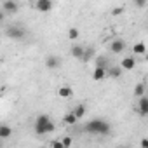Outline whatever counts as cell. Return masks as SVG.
I'll use <instances>...</instances> for the list:
<instances>
[{
  "label": "cell",
  "instance_id": "1",
  "mask_svg": "<svg viewBox=\"0 0 148 148\" xmlns=\"http://www.w3.org/2000/svg\"><path fill=\"white\" fill-rule=\"evenodd\" d=\"M84 131L89 132V134H103L105 136V134L110 132V124L103 119H94V120H89L86 124Z\"/></svg>",
  "mask_w": 148,
  "mask_h": 148
},
{
  "label": "cell",
  "instance_id": "2",
  "mask_svg": "<svg viewBox=\"0 0 148 148\" xmlns=\"http://www.w3.org/2000/svg\"><path fill=\"white\" fill-rule=\"evenodd\" d=\"M54 131H56V125L49 115H38L37 117V122H35V132L37 134H49Z\"/></svg>",
  "mask_w": 148,
  "mask_h": 148
},
{
  "label": "cell",
  "instance_id": "3",
  "mask_svg": "<svg viewBox=\"0 0 148 148\" xmlns=\"http://www.w3.org/2000/svg\"><path fill=\"white\" fill-rule=\"evenodd\" d=\"M7 37H11L14 40H21L25 37V30L21 26H9L7 28Z\"/></svg>",
  "mask_w": 148,
  "mask_h": 148
},
{
  "label": "cell",
  "instance_id": "4",
  "mask_svg": "<svg viewBox=\"0 0 148 148\" xmlns=\"http://www.w3.org/2000/svg\"><path fill=\"white\" fill-rule=\"evenodd\" d=\"M110 51H112L113 54H120V52H124V51H125V42L120 40V38L112 40V44H110Z\"/></svg>",
  "mask_w": 148,
  "mask_h": 148
},
{
  "label": "cell",
  "instance_id": "5",
  "mask_svg": "<svg viewBox=\"0 0 148 148\" xmlns=\"http://www.w3.org/2000/svg\"><path fill=\"white\" fill-rule=\"evenodd\" d=\"M35 9L38 12H49L52 9V0H37Z\"/></svg>",
  "mask_w": 148,
  "mask_h": 148
},
{
  "label": "cell",
  "instance_id": "6",
  "mask_svg": "<svg viewBox=\"0 0 148 148\" xmlns=\"http://www.w3.org/2000/svg\"><path fill=\"white\" fill-rule=\"evenodd\" d=\"M18 2H14V0H5L4 2V5H2V9H4V12L5 14H16L18 12Z\"/></svg>",
  "mask_w": 148,
  "mask_h": 148
},
{
  "label": "cell",
  "instance_id": "7",
  "mask_svg": "<svg viewBox=\"0 0 148 148\" xmlns=\"http://www.w3.org/2000/svg\"><path fill=\"white\" fill-rule=\"evenodd\" d=\"M138 112H139V115H143V117L148 115V98H146V96H141V98H139V101H138Z\"/></svg>",
  "mask_w": 148,
  "mask_h": 148
},
{
  "label": "cell",
  "instance_id": "8",
  "mask_svg": "<svg viewBox=\"0 0 148 148\" xmlns=\"http://www.w3.org/2000/svg\"><path fill=\"white\" fill-rule=\"evenodd\" d=\"M45 66H47L49 70H56V68L61 66V59H59L58 56H47V59H45Z\"/></svg>",
  "mask_w": 148,
  "mask_h": 148
},
{
  "label": "cell",
  "instance_id": "9",
  "mask_svg": "<svg viewBox=\"0 0 148 148\" xmlns=\"http://www.w3.org/2000/svg\"><path fill=\"white\" fill-rule=\"evenodd\" d=\"M105 77H106V68H103V66H96L94 71H92V79H94V80H103Z\"/></svg>",
  "mask_w": 148,
  "mask_h": 148
},
{
  "label": "cell",
  "instance_id": "10",
  "mask_svg": "<svg viewBox=\"0 0 148 148\" xmlns=\"http://www.w3.org/2000/svg\"><path fill=\"white\" fill-rule=\"evenodd\" d=\"M120 66H122L124 70H134V66H136V59H134V58H131V56H127V58H124V59H122Z\"/></svg>",
  "mask_w": 148,
  "mask_h": 148
},
{
  "label": "cell",
  "instance_id": "11",
  "mask_svg": "<svg viewBox=\"0 0 148 148\" xmlns=\"http://www.w3.org/2000/svg\"><path fill=\"white\" fill-rule=\"evenodd\" d=\"M70 51H71V56H73V58L84 59V54H86V49H84V47H80V45H73Z\"/></svg>",
  "mask_w": 148,
  "mask_h": 148
},
{
  "label": "cell",
  "instance_id": "12",
  "mask_svg": "<svg viewBox=\"0 0 148 148\" xmlns=\"http://www.w3.org/2000/svg\"><path fill=\"white\" fill-rule=\"evenodd\" d=\"M77 120H79V117L73 113V112H70V113H66V115L63 117V122H64L66 125H75V124H77Z\"/></svg>",
  "mask_w": 148,
  "mask_h": 148
},
{
  "label": "cell",
  "instance_id": "13",
  "mask_svg": "<svg viewBox=\"0 0 148 148\" xmlns=\"http://www.w3.org/2000/svg\"><path fill=\"white\" fill-rule=\"evenodd\" d=\"M132 52H134L136 56H145V54H146V45H145L143 42H138V44H134Z\"/></svg>",
  "mask_w": 148,
  "mask_h": 148
},
{
  "label": "cell",
  "instance_id": "14",
  "mask_svg": "<svg viewBox=\"0 0 148 148\" xmlns=\"http://www.w3.org/2000/svg\"><path fill=\"white\" fill-rule=\"evenodd\" d=\"M122 66H110V70H108V75L112 77V79H120V75H122Z\"/></svg>",
  "mask_w": 148,
  "mask_h": 148
},
{
  "label": "cell",
  "instance_id": "15",
  "mask_svg": "<svg viewBox=\"0 0 148 148\" xmlns=\"http://www.w3.org/2000/svg\"><path fill=\"white\" fill-rule=\"evenodd\" d=\"M58 94H59L61 98H71V94H73V91H71V87H68V86H64V87H59V89H58Z\"/></svg>",
  "mask_w": 148,
  "mask_h": 148
},
{
  "label": "cell",
  "instance_id": "16",
  "mask_svg": "<svg viewBox=\"0 0 148 148\" xmlns=\"http://www.w3.org/2000/svg\"><path fill=\"white\" fill-rule=\"evenodd\" d=\"M11 134H12V129L9 125H0V138L2 139H7Z\"/></svg>",
  "mask_w": 148,
  "mask_h": 148
},
{
  "label": "cell",
  "instance_id": "17",
  "mask_svg": "<svg viewBox=\"0 0 148 148\" xmlns=\"http://www.w3.org/2000/svg\"><path fill=\"white\" fill-rule=\"evenodd\" d=\"M73 113H75V115L79 117V120H80V119H84V115H86V106H84V105H79V106H75Z\"/></svg>",
  "mask_w": 148,
  "mask_h": 148
},
{
  "label": "cell",
  "instance_id": "18",
  "mask_svg": "<svg viewBox=\"0 0 148 148\" xmlns=\"http://www.w3.org/2000/svg\"><path fill=\"white\" fill-rule=\"evenodd\" d=\"M79 35H80V33H79L77 28H70V30H68V38H70V40H77Z\"/></svg>",
  "mask_w": 148,
  "mask_h": 148
},
{
  "label": "cell",
  "instance_id": "19",
  "mask_svg": "<svg viewBox=\"0 0 148 148\" xmlns=\"http://www.w3.org/2000/svg\"><path fill=\"white\" fill-rule=\"evenodd\" d=\"M106 64H108L106 56H98V58H96V66H103V68H106Z\"/></svg>",
  "mask_w": 148,
  "mask_h": 148
},
{
  "label": "cell",
  "instance_id": "20",
  "mask_svg": "<svg viewBox=\"0 0 148 148\" xmlns=\"http://www.w3.org/2000/svg\"><path fill=\"white\" fill-rule=\"evenodd\" d=\"M134 96H138V98L145 96V86H143V84H138V86L134 87Z\"/></svg>",
  "mask_w": 148,
  "mask_h": 148
},
{
  "label": "cell",
  "instance_id": "21",
  "mask_svg": "<svg viewBox=\"0 0 148 148\" xmlns=\"http://www.w3.org/2000/svg\"><path fill=\"white\" fill-rule=\"evenodd\" d=\"M92 54H94L92 49H86V54H84V59H82V61H89V59L92 58Z\"/></svg>",
  "mask_w": 148,
  "mask_h": 148
},
{
  "label": "cell",
  "instance_id": "22",
  "mask_svg": "<svg viewBox=\"0 0 148 148\" xmlns=\"http://www.w3.org/2000/svg\"><path fill=\"white\" fill-rule=\"evenodd\" d=\"M146 2H148V0H134V5L139 7V9H143V7L146 5Z\"/></svg>",
  "mask_w": 148,
  "mask_h": 148
},
{
  "label": "cell",
  "instance_id": "23",
  "mask_svg": "<svg viewBox=\"0 0 148 148\" xmlns=\"http://www.w3.org/2000/svg\"><path fill=\"white\" fill-rule=\"evenodd\" d=\"M122 12H124V9H122V7H115V9L112 11V16H120Z\"/></svg>",
  "mask_w": 148,
  "mask_h": 148
},
{
  "label": "cell",
  "instance_id": "24",
  "mask_svg": "<svg viewBox=\"0 0 148 148\" xmlns=\"http://www.w3.org/2000/svg\"><path fill=\"white\" fill-rule=\"evenodd\" d=\"M71 143H73V139H71L70 136H66V138H63V145H64V146H71Z\"/></svg>",
  "mask_w": 148,
  "mask_h": 148
},
{
  "label": "cell",
  "instance_id": "25",
  "mask_svg": "<svg viewBox=\"0 0 148 148\" xmlns=\"http://www.w3.org/2000/svg\"><path fill=\"white\" fill-rule=\"evenodd\" d=\"M139 146H143V148H148V139H141V141H139Z\"/></svg>",
  "mask_w": 148,
  "mask_h": 148
},
{
  "label": "cell",
  "instance_id": "26",
  "mask_svg": "<svg viewBox=\"0 0 148 148\" xmlns=\"http://www.w3.org/2000/svg\"><path fill=\"white\" fill-rule=\"evenodd\" d=\"M145 58H146V61H148V51H146V54H145Z\"/></svg>",
  "mask_w": 148,
  "mask_h": 148
}]
</instances>
